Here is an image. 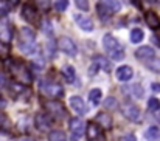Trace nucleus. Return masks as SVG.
<instances>
[{
	"mask_svg": "<svg viewBox=\"0 0 160 141\" xmlns=\"http://www.w3.org/2000/svg\"><path fill=\"white\" fill-rule=\"evenodd\" d=\"M148 2H149V3H156L157 0H148Z\"/></svg>",
	"mask_w": 160,
	"mask_h": 141,
	"instance_id": "nucleus-44",
	"label": "nucleus"
},
{
	"mask_svg": "<svg viewBox=\"0 0 160 141\" xmlns=\"http://www.w3.org/2000/svg\"><path fill=\"white\" fill-rule=\"evenodd\" d=\"M70 107H72V110L76 113V115H86L87 113V105H86V102L82 101V98H79V96H72L70 98Z\"/></svg>",
	"mask_w": 160,
	"mask_h": 141,
	"instance_id": "nucleus-10",
	"label": "nucleus"
},
{
	"mask_svg": "<svg viewBox=\"0 0 160 141\" xmlns=\"http://www.w3.org/2000/svg\"><path fill=\"white\" fill-rule=\"evenodd\" d=\"M9 70L12 71V75H14L17 79H20V81L25 82V84H28V82L33 81V76L30 75L28 68H27L23 64L17 62V61H11V62H9Z\"/></svg>",
	"mask_w": 160,
	"mask_h": 141,
	"instance_id": "nucleus-4",
	"label": "nucleus"
},
{
	"mask_svg": "<svg viewBox=\"0 0 160 141\" xmlns=\"http://www.w3.org/2000/svg\"><path fill=\"white\" fill-rule=\"evenodd\" d=\"M75 3H76V6H78L79 9L89 11V2H87V0H75Z\"/></svg>",
	"mask_w": 160,
	"mask_h": 141,
	"instance_id": "nucleus-34",
	"label": "nucleus"
},
{
	"mask_svg": "<svg viewBox=\"0 0 160 141\" xmlns=\"http://www.w3.org/2000/svg\"><path fill=\"white\" fill-rule=\"evenodd\" d=\"M48 141H67V137L62 130H52L48 134Z\"/></svg>",
	"mask_w": 160,
	"mask_h": 141,
	"instance_id": "nucleus-26",
	"label": "nucleus"
},
{
	"mask_svg": "<svg viewBox=\"0 0 160 141\" xmlns=\"http://www.w3.org/2000/svg\"><path fill=\"white\" fill-rule=\"evenodd\" d=\"M2 107H5V99L0 96V109H2Z\"/></svg>",
	"mask_w": 160,
	"mask_h": 141,
	"instance_id": "nucleus-42",
	"label": "nucleus"
},
{
	"mask_svg": "<svg viewBox=\"0 0 160 141\" xmlns=\"http://www.w3.org/2000/svg\"><path fill=\"white\" fill-rule=\"evenodd\" d=\"M123 92L128 95H132L134 98H142L143 96V89H142V85L140 84H131V85H126V87H123Z\"/></svg>",
	"mask_w": 160,
	"mask_h": 141,
	"instance_id": "nucleus-17",
	"label": "nucleus"
},
{
	"mask_svg": "<svg viewBox=\"0 0 160 141\" xmlns=\"http://www.w3.org/2000/svg\"><path fill=\"white\" fill-rule=\"evenodd\" d=\"M101 96H103V92L100 89H92L90 93H89V101L92 105H98L100 101H101Z\"/></svg>",
	"mask_w": 160,
	"mask_h": 141,
	"instance_id": "nucleus-22",
	"label": "nucleus"
},
{
	"mask_svg": "<svg viewBox=\"0 0 160 141\" xmlns=\"http://www.w3.org/2000/svg\"><path fill=\"white\" fill-rule=\"evenodd\" d=\"M9 3H8V0H0V17H5V16H8V12H9Z\"/></svg>",
	"mask_w": 160,
	"mask_h": 141,
	"instance_id": "nucleus-32",
	"label": "nucleus"
},
{
	"mask_svg": "<svg viewBox=\"0 0 160 141\" xmlns=\"http://www.w3.org/2000/svg\"><path fill=\"white\" fill-rule=\"evenodd\" d=\"M56 45H58V48H59L62 53H65V54H68V56H76V53H78L76 44H75L70 37H67V36H61V37L58 39Z\"/></svg>",
	"mask_w": 160,
	"mask_h": 141,
	"instance_id": "nucleus-6",
	"label": "nucleus"
},
{
	"mask_svg": "<svg viewBox=\"0 0 160 141\" xmlns=\"http://www.w3.org/2000/svg\"><path fill=\"white\" fill-rule=\"evenodd\" d=\"M103 45H104V50L107 51V54L113 61H123L124 59V50L121 48L120 42L112 34H106L103 37Z\"/></svg>",
	"mask_w": 160,
	"mask_h": 141,
	"instance_id": "nucleus-2",
	"label": "nucleus"
},
{
	"mask_svg": "<svg viewBox=\"0 0 160 141\" xmlns=\"http://www.w3.org/2000/svg\"><path fill=\"white\" fill-rule=\"evenodd\" d=\"M156 34H157V37H156V39H157V41H160V27H157V31H156Z\"/></svg>",
	"mask_w": 160,
	"mask_h": 141,
	"instance_id": "nucleus-41",
	"label": "nucleus"
},
{
	"mask_svg": "<svg viewBox=\"0 0 160 141\" xmlns=\"http://www.w3.org/2000/svg\"><path fill=\"white\" fill-rule=\"evenodd\" d=\"M100 3H103L106 8H109L112 12H117V11H120L121 9V3L118 2V0H101Z\"/></svg>",
	"mask_w": 160,
	"mask_h": 141,
	"instance_id": "nucleus-23",
	"label": "nucleus"
},
{
	"mask_svg": "<svg viewBox=\"0 0 160 141\" xmlns=\"http://www.w3.org/2000/svg\"><path fill=\"white\" fill-rule=\"evenodd\" d=\"M41 27H42V31L52 39V37H53V27H52V23H50L48 20H42Z\"/></svg>",
	"mask_w": 160,
	"mask_h": 141,
	"instance_id": "nucleus-29",
	"label": "nucleus"
},
{
	"mask_svg": "<svg viewBox=\"0 0 160 141\" xmlns=\"http://www.w3.org/2000/svg\"><path fill=\"white\" fill-rule=\"evenodd\" d=\"M115 76H117L118 81L126 82V81L132 79V76H134V70H132V67H129V65H121V67L117 68Z\"/></svg>",
	"mask_w": 160,
	"mask_h": 141,
	"instance_id": "nucleus-11",
	"label": "nucleus"
},
{
	"mask_svg": "<svg viewBox=\"0 0 160 141\" xmlns=\"http://www.w3.org/2000/svg\"><path fill=\"white\" fill-rule=\"evenodd\" d=\"M148 109L152 110V112H157L160 109V99L159 98H156V96H154V98H149V99H148Z\"/></svg>",
	"mask_w": 160,
	"mask_h": 141,
	"instance_id": "nucleus-30",
	"label": "nucleus"
},
{
	"mask_svg": "<svg viewBox=\"0 0 160 141\" xmlns=\"http://www.w3.org/2000/svg\"><path fill=\"white\" fill-rule=\"evenodd\" d=\"M145 138H146V141H160V129L157 126L148 127L145 132Z\"/></svg>",
	"mask_w": 160,
	"mask_h": 141,
	"instance_id": "nucleus-18",
	"label": "nucleus"
},
{
	"mask_svg": "<svg viewBox=\"0 0 160 141\" xmlns=\"http://www.w3.org/2000/svg\"><path fill=\"white\" fill-rule=\"evenodd\" d=\"M19 50L23 54H33L36 51V34L30 27L20 30L19 34Z\"/></svg>",
	"mask_w": 160,
	"mask_h": 141,
	"instance_id": "nucleus-1",
	"label": "nucleus"
},
{
	"mask_svg": "<svg viewBox=\"0 0 160 141\" xmlns=\"http://www.w3.org/2000/svg\"><path fill=\"white\" fill-rule=\"evenodd\" d=\"M93 62H95L100 68H103L106 73H109V71L112 70V64L107 61L104 56H100V54H98V56H95V57H93Z\"/></svg>",
	"mask_w": 160,
	"mask_h": 141,
	"instance_id": "nucleus-19",
	"label": "nucleus"
},
{
	"mask_svg": "<svg viewBox=\"0 0 160 141\" xmlns=\"http://www.w3.org/2000/svg\"><path fill=\"white\" fill-rule=\"evenodd\" d=\"M3 84H5V76L0 73V87H3Z\"/></svg>",
	"mask_w": 160,
	"mask_h": 141,
	"instance_id": "nucleus-40",
	"label": "nucleus"
},
{
	"mask_svg": "<svg viewBox=\"0 0 160 141\" xmlns=\"http://www.w3.org/2000/svg\"><path fill=\"white\" fill-rule=\"evenodd\" d=\"M95 123L100 126V127H103V129H110L112 127V116L106 113V112H100L98 115H97V118H95Z\"/></svg>",
	"mask_w": 160,
	"mask_h": 141,
	"instance_id": "nucleus-15",
	"label": "nucleus"
},
{
	"mask_svg": "<svg viewBox=\"0 0 160 141\" xmlns=\"http://www.w3.org/2000/svg\"><path fill=\"white\" fill-rule=\"evenodd\" d=\"M121 113L124 115V118H128L129 121H134V123H138L140 119V109L131 102H126L121 105Z\"/></svg>",
	"mask_w": 160,
	"mask_h": 141,
	"instance_id": "nucleus-7",
	"label": "nucleus"
},
{
	"mask_svg": "<svg viewBox=\"0 0 160 141\" xmlns=\"http://www.w3.org/2000/svg\"><path fill=\"white\" fill-rule=\"evenodd\" d=\"M104 105H106V109H109V107H112V105H113V107H115V105H117V101H115V99H112V98H110V99H107L106 102H104Z\"/></svg>",
	"mask_w": 160,
	"mask_h": 141,
	"instance_id": "nucleus-37",
	"label": "nucleus"
},
{
	"mask_svg": "<svg viewBox=\"0 0 160 141\" xmlns=\"http://www.w3.org/2000/svg\"><path fill=\"white\" fill-rule=\"evenodd\" d=\"M39 90H41L42 95H45V96H48V98H53V99H58V98H61V96L64 95V90H62V87L59 85V82H52V81H48V79L41 81Z\"/></svg>",
	"mask_w": 160,
	"mask_h": 141,
	"instance_id": "nucleus-3",
	"label": "nucleus"
},
{
	"mask_svg": "<svg viewBox=\"0 0 160 141\" xmlns=\"http://www.w3.org/2000/svg\"><path fill=\"white\" fill-rule=\"evenodd\" d=\"M146 67L149 68V70H152L154 73H157L160 75V59H149V61H146Z\"/></svg>",
	"mask_w": 160,
	"mask_h": 141,
	"instance_id": "nucleus-27",
	"label": "nucleus"
},
{
	"mask_svg": "<svg viewBox=\"0 0 160 141\" xmlns=\"http://www.w3.org/2000/svg\"><path fill=\"white\" fill-rule=\"evenodd\" d=\"M143 37H145V34H143V31H142L140 28H134V30L131 31V42H132V44L142 42Z\"/></svg>",
	"mask_w": 160,
	"mask_h": 141,
	"instance_id": "nucleus-25",
	"label": "nucleus"
},
{
	"mask_svg": "<svg viewBox=\"0 0 160 141\" xmlns=\"http://www.w3.org/2000/svg\"><path fill=\"white\" fill-rule=\"evenodd\" d=\"M98 138H101V130L100 126L93 121H90L87 124V140L89 141H97Z\"/></svg>",
	"mask_w": 160,
	"mask_h": 141,
	"instance_id": "nucleus-14",
	"label": "nucleus"
},
{
	"mask_svg": "<svg viewBox=\"0 0 160 141\" xmlns=\"http://www.w3.org/2000/svg\"><path fill=\"white\" fill-rule=\"evenodd\" d=\"M157 118H159V121H160V109L157 110Z\"/></svg>",
	"mask_w": 160,
	"mask_h": 141,
	"instance_id": "nucleus-43",
	"label": "nucleus"
},
{
	"mask_svg": "<svg viewBox=\"0 0 160 141\" xmlns=\"http://www.w3.org/2000/svg\"><path fill=\"white\" fill-rule=\"evenodd\" d=\"M67 8H68V0H56V2H54V9H56V11L62 12V11H65Z\"/></svg>",
	"mask_w": 160,
	"mask_h": 141,
	"instance_id": "nucleus-31",
	"label": "nucleus"
},
{
	"mask_svg": "<svg viewBox=\"0 0 160 141\" xmlns=\"http://www.w3.org/2000/svg\"><path fill=\"white\" fill-rule=\"evenodd\" d=\"M11 127V123H9V118L5 115V113H2L0 112V130H3V132H6L8 129Z\"/></svg>",
	"mask_w": 160,
	"mask_h": 141,
	"instance_id": "nucleus-28",
	"label": "nucleus"
},
{
	"mask_svg": "<svg viewBox=\"0 0 160 141\" xmlns=\"http://www.w3.org/2000/svg\"><path fill=\"white\" fill-rule=\"evenodd\" d=\"M62 75H64L65 81L70 82V84L75 82V79H76V71H75V67H72V65L64 67V68H62Z\"/></svg>",
	"mask_w": 160,
	"mask_h": 141,
	"instance_id": "nucleus-20",
	"label": "nucleus"
},
{
	"mask_svg": "<svg viewBox=\"0 0 160 141\" xmlns=\"http://www.w3.org/2000/svg\"><path fill=\"white\" fill-rule=\"evenodd\" d=\"M151 89H152V92L159 93V92H160V84H157V82H154V84L151 85Z\"/></svg>",
	"mask_w": 160,
	"mask_h": 141,
	"instance_id": "nucleus-38",
	"label": "nucleus"
},
{
	"mask_svg": "<svg viewBox=\"0 0 160 141\" xmlns=\"http://www.w3.org/2000/svg\"><path fill=\"white\" fill-rule=\"evenodd\" d=\"M22 17L27 22H33L36 19V8L31 3H23L22 5Z\"/></svg>",
	"mask_w": 160,
	"mask_h": 141,
	"instance_id": "nucleus-16",
	"label": "nucleus"
},
{
	"mask_svg": "<svg viewBox=\"0 0 160 141\" xmlns=\"http://www.w3.org/2000/svg\"><path fill=\"white\" fill-rule=\"evenodd\" d=\"M98 70H100V67H98V65H97V64L93 62V64H92V67L89 68V75H95V73H97Z\"/></svg>",
	"mask_w": 160,
	"mask_h": 141,
	"instance_id": "nucleus-36",
	"label": "nucleus"
},
{
	"mask_svg": "<svg viewBox=\"0 0 160 141\" xmlns=\"http://www.w3.org/2000/svg\"><path fill=\"white\" fill-rule=\"evenodd\" d=\"M68 129H70V134H72V140H79L84 134V123L79 118H70Z\"/></svg>",
	"mask_w": 160,
	"mask_h": 141,
	"instance_id": "nucleus-9",
	"label": "nucleus"
},
{
	"mask_svg": "<svg viewBox=\"0 0 160 141\" xmlns=\"http://www.w3.org/2000/svg\"><path fill=\"white\" fill-rule=\"evenodd\" d=\"M17 141H33V140H17Z\"/></svg>",
	"mask_w": 160,
	"mask_h": 141,
	"instance_id": "nucleus-45",
	"label": "nucleus"
},
{
	"mask_svg": "<svg viewBox=\"0 0 160 141\" xmlns=\"http://www.w3.org/2000/svg\"><path fill=\"white\" fill-rule=\"evenodd\" d=\"M135 57L140 59V61H149V59L156 57V51H154L151 47H146V45H145V47L137 48V51H135Z\"/></svg>",
	"mask_w": 160,
	"mask_h": 141,
	"instance_id": "nucleus-13",
	"label": "nucleus"
},
{
	"mask_svg": "<svg viewBox=\"0 0 160 141\" xmlns=\"http://www.w3.org/2000/svg\"><path fill=\"white\" fill-rule=\"evenodd\" d=\"M8 53H9V45L0 39V57L5 59V57L8 56Z\"/></svg>",
	"mask_w": 160,
	"mask_h": 141,
	"instance_id": "nucleus-33",
	"label": "nucleus"
},
{
	"mask_svg": "<svg viewBox=\"0 0 160 141\" xmlns=\"http://www.w3.org/2000/svg\"><path fill=\"white\" fill-rule=\"evenodd\" d=\"M145 20H146V23H148L151 28H157L160 25L159 17H157V14H156L154 11H148V12L145 14Z\"/></svg>",
	"mask_w": 160,
	"mask_h": 141,
	"instance_id": "nucleus-21",
	"label": "nucleus"
},
{
	"mask_svg": "<svg viewBox=\"0 0 160 141\" xmlns=\"http://www.w3.org/2000/svg\"><path fill=\"white\" fill-rule=\"evenodd\" d=\"M75 22H76V25H78L81 30H84V31H92V30H93V22H92V19L87 17V16H84V14H75Z\"/></svg>",
	"mask_w": 160,
	"mask_h": 141,
	"instance_id": "nucleus-12",
	"label": "nucleus"
},
{
	"mask_svg": "<svg viewBox=\"0 0 160 141\" xmlns=\"http://www.w3.org/2000/svg\"><path fill=\"white\" fill-rule=\"evenodd\" d=\"M39 3H41L42 6H45V8L48 6V0H39Z\"/></svg>",
	"mask_w": 160,
	"mask_h": 141,
	"instance_id": "nucleus-39",
	"label": "nucleus"
},
{
	"mask_svg": "<svg viewBox=\"0 0 160 141\" xmlns=\"http://www.w3.org/2000/svg\"><path fill=\"white\" fill-rule=\"evenodd\" d=\"M120 141H137V137L134 134H126L120 138Z\"/></svg>",
	"mask_w": 160,
	"mask_h": 141,
	"instance_id": "nucleus-35",
	"label": "nucleus"
},
{
	"mask_svg": "<svg viewBox=\"0 0 160 141\" xmlns=\"http://www.w3.org/2000/svg\"><path fill=\"white\" fill-rule=\"evenodd\" d=\"M97 11H98V16L103 19V20H107V19H110V16H112V11L106 8L103 3H98V6H97Z\"/></svg>",
	"mask_w": 160,
	"mask_h": 141,
	"instance_id": "nucleus-24",
	"label": "nucleus"
},
{
	"mask_svg": "<svg viewBox=\"0 0 160 141\" xmlns=\"http://www.w3.org/2000/svg\"><path fill=\"white\" fill-rule=\"evenodd\" d=\"M52 124H53V121H52V116H50V115H47V113H44V112L36 113V116H34V126H36L41 132L48 130V129L52 127Z\"/></svg>",
	"mask_w": 160,
	"mask_h": 141,
	"instance_id": "nucleus-8",
	"label": "nucleus"
},
{
	"mask_svg": "<svg viewBox=\"0 0 160 141\" xmlns=\"http://www.w3.org/2000/svg\"><path fill=\"white\" fill-rule=\"evenodd\" d=\"M45 109H47V112H48L53 118H56V119H62V118L67 116V112H65L64 104L59 102L58 99L47 101V102H45Z\"/></svg>",
	"mask_w": 160,
	"mask_h": 141,
	"instance_id": "nucleus-5",
	"label": "nucleus"
}]
</instances>
